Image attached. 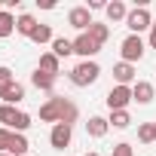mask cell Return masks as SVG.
Here are the masks:
<instances>
[{"label": "cell", "mask_w": 156, "mask_h": 156, "mask_svg": "<svg viewBox=\"0 0 156 156\" xmlns=\"http://www.w3.org/2000/svg\"><path fill=\"white\" fill-rule=\"evenodd\" d=\"M37 67H40V70H46V73H52V76H58V70H61V58H58V55H52V52H43Z\"/></svg>", "instance_id": "cell-17"}, {"label": "cell", "mask_w": 156, "mask_h": 156, "mask_svg": "<svg viewBox=\"0 0 156 156\" xmlns=\"http://www.w3.org/2000/svg\"><path fill=\"white\" fill-rule=\"evenodd\" d=\"M28 40H31V43H37V46H43V43H52V40H55V37H52V25H43V22H40Z\"/></svg>", "instance_id": "cell-18"}, {"label": "cell", "mask_w": 156, "mask_h": 156, "mask_svg": "<svg viewBox=\"0 0 156 156\" xmlns=\"http://www.w3.org/2000/svg\"><path fill=\"white\" fill-rule=\"evenodd\" d=\"M113 156H135V150H132V144L119 141V144H113Z\"/></svg>", "instance_id": "cell-26"}, {"label": "cell", "mask_w": 156, "mask_h": 156, "mask_svg": "<svg viewBox=\"0 0 156 156\" xmlns=\"http://www.w3.org/2000/svg\"><path fill=\"white\" fill-rule=\"evenodd\" d=\"M0 126L9 129V132H28L31 129V113L25 110H16L12 104H0Z\"/></svg>", "instance_id": "cell-3"}, {"label": "cell", "mask_w": 156, "mask_h": 156, "mask_svg": "<svg viewBox=\"0 0 156 156\" xmlns=\"http://www.w3.org/2000/svg\"><path fill=\"white\" fill-rule=\"evenodd\" d=\"M28 156H31V153H28Z\"/></svg>", "instance_id": "cell-34"}, {"label": "cell", "mask_w": 156, "mask_h": 156, "mask_svg": "<svg viewBox=\"0 0 156 156\" xmlns=\"http://www.w3.org/2000/svg\"><path fill=\"white\" fill-rule=\"evenodd\" d=\"M107 132H110V122L104 116H89V122H86V135L89 138H104Z\"/></svg>", "instance_id": "cell-13"}, {"label": "cell", "mask_w": 156, "mask_h": 156, "mask_svg": "<svg viewBox=\"0 0 156 156\" xmlns=\"http://www.w3.org/2000/svg\"><path fill=\"white\" fill-rule=\"evenodd\" d=\"M86 156H101V153H95V150H92V153H86Z\"/></svg>", "instance_id": "cell-31"}, {"label": "cell", "mask_w": 156, "mask_h": 156, "mask_svg": "<svg viewBox=\"0 0 156 156\" xmlns=\"http://www.w3.org/2000/svg\"><path fill=\"white\" fill-rule=\"evenodd\" d=\"M28 150H31L28 138H25L22 132H12V138H9V150H6V153H12V156H28Z\"/></svg>", "instance_id": "cell-15"}, {"label": "cell", "mask_w": 156, "mask_h": 156, "mask_svg": "<svg viewBox=\"0 0 156 156\" xmlns=\"http://www.w3.org/2000/svg\"><path fill=\"white\" fill-rule=\"evenodd\" d=\"M153 95H156V86H153V83H147V80H138V83L132 86V98H135L138 104H150V101H153Z\"/></svg>", "instance_id": "cell-12"}, {"label": "cell", "mask_w": 156, "mask_h": 156, "mask_svg": "<svg viewBox=\"0 0 156 156\" xmlns=\"http://www.w3.org/2000/svg\"><path fill=\"white\" fill-rule=\"evenodd\" d=\"M70 141H73V126H64V122L52 126V132H49V144H52V150H67Z\"/></svg>", "instance_id": "cell-9"}, {"label": "cell", "mask_w": 156, "mask_h": 156, "mask_svg": "<svg viewBox=\"0 0 156 156\" xmlns=\"http://www.w3.org/2000/svg\"><path fill=\"white\" fill-rule=\"evenodd\" d=\"M37 25H40V22H37V19H34V16H31V12H22V16H19V19H16V31H19V34H22V37H31V34H34V28H37Z\"/></svg>", "instance_id": "cell-16"}, {"label": "cell", "mask_w": 156, "mask_h": 156, "mask_svg": "<svg viewBox=\"0 0 156 156\" xmlns=\"http://www.w3.org/2000/svg\"><path fill=\"white\" fill-rule=\"evenodd\" d=\"M49 52L58 55V58H67V55H73V40H67V37H55Z\"/></svg>", "instance_id": "cell-19"}, {"label": "cell", "mask_w": 156, "mask_h": 156, "mask_svg": "<svg viewBox=\"0 0 156 156\" xmlns=\"http://www.w3.org/2000/svg\"><path fill=\"white\" fill-rule=\"evenodd\" d=\"M132 101H135V98H132V86H113V89L107 92V107H110V110H126Z\"/></svg>", "instance_id": "cell-8"}, {"label": "cell", "mask_w": 156, "mask_h": 156, "mask_svg": "<svg viewBox=\"0 0 156 156\" xmlns=\"http://www.w3.org/2000/svg\"><path fill=\"white\" fill-rule=\"evenodd\" d=\"M144 49H147V43H144L138 34H129V37L119 43V55H122V61H129V64L141 61V58H144Z\"/></svg>", "instance_id": "cell-5"}, {"label": "cell", "mask_w": 156, "mask_h": 156, "mask_svg": "<svg viewBox=\"0 0 156 156\" xmlns=\"http://www.w3.org/2000/svg\"><path fill=\"white\" fill-rule=\"evenodd\" d=\"M147 43H150V49H156V19H153V28H150V40Z\"/></svg>", "instance_id": "cell-29"}, {"label": "cell", "mask_w": 156, "mask_h": 156, "mask_svg": "<svg viewBox=\"0 0 156 156\" xmlns=\"http://www.w3.org/2000/svg\"><path fill=\"white\" fill-rule=\"evenodd\" d=\"M76 116H80L76 104H73L70 98H64V95H49V101L40 107V119H43V122H52V126H58V122L73 126Z\"/></svg>", "instance_id": "cell-1"}, {"label": "cell", "mask_w": 156, "mask_h": 156, "mask_svg": "<svg viewBox=\"0 0 156 156\" xmlns=\"http://www.w3.org/2000/svg\"><path fill=\"white\" fill-rule=\"evenodd\" d=\"M138 141L141 144H153L156 141V122H141L138 126Z\"/></svg>", "instance_id": "cell-25"}, {"label": "cell", "mask_w": 156, "mask_h": 156, "mask_svg": "<svg viewBox=\"0 0 156 156\" xmlns=\"http://www.w3.org/2000/svg\"><path fill=\"white\" fill-rule=\"evenodd\" d=\"M0 156H12V153H0Z\"/></svg>", "instance_id": "cell-32"}, {"label": "cell", "mask_w": 156, "mask_h": 156, "mask_svg": "<svg viewBox=\"0 0 156 156\" xmlns=\"http://www.w3.org/2000/svg\"><path fill=\"white\" fill-rule=\"evenodd\" d=\"M104 16H107V22H126L129 6L122 3V0H113V3H107V6H104Z\"/></svg>", "instance_id": "cell-14"}, {"label": "cell", "mask_w": 156, "mask_h": 156, "mask_svg": "<svg viewBox=\"0 0 156 156\" xmlns=\"http://www.w3.org/2000/svg\"><path fill=\"white\" fill-rule=\"evenodd\" d=\"M55 80L58 76H52V73H46V70H34L31 73V83H34V89H40V92H49V95H55Z\"/></svg>", "instance_id": "cell-11"}, {"label": "cell", "mask_w": 156, "mask_h": 156, "mask_svg": "<svg viewBox=\"0 0 156 156\" xmlns=\"http://www.w3.org/2000/svg\"><path fill=\"white\" fill-rule=\"evenodd\" d=\"M9 86H16V73H12L6 64H0V98L9 92Z\"/></svg>", "instance_id": "cell-23"}, {"label": "cell", "mask_w": 156, "mask_h": 156, "mask_svg": "<svg viewBox=\"0 0 156 156\" xmlns=\"http://www.w3.org/2000/svg\"><path fill=\"white\" fill-rule=\"evenodd\" d=\"M67 25H70V28H76L80 34H86V31L95 25V19H92L89 6H73V9L67 12Z\"/></svg>", "instance_id": "cell-7"}, {"label": "cell", "mask_w": 156, "mask_h": 156, "mask_svg": "<svg viewBox=\"0 0 156 156\" xmlns=\"http://www.w3.org/2000/svg\"><path fill=\"white\" fill-rule=\"evenodd\" d=\"M98 76H101V67H98V61L92 58V61H80V64H73L70 73H67V80H70L76 89H86V86L98 83Z\"/></svg>", "instance_id": "cell-2"}, {"label": "cell", "mask_w": 156, "mask_h": 156, "mask_svg": "<svg viewBox=\"0 0 156 156\" xmlns=\"http://www.w3.org/2000/svg\"><path fill=\"white\" fill-rule=\"evenodd\" d=\"M135 73H138V67L129 64V61H116V64H113V80H116V86H135Z\"/></svg>", "instance_id": "cell-10"}, {"label": "cell", "mask_w": 156, "mask_h": 156, "mask_svg": "<svg viewBox=\"0 0 156 156\" xmlns=\"http://www.w3.org/2000/svg\"><path fill=\"white\" fill-rule=\"evenodd\" d=\"M107 122H110V129H129L132 126V116H129V110H110Z\"/></svg>", "instance_id": "cell-22"}, {"label": "cell", "mask_w": 156, "mask_h": 156, "mask_svg": "<svg viewBox=\"0 0 156 156\" xmlns=\"http://www.w3.org/2000/svg\"><path fill=\"white\" fill-rule=\"evenodd\" d=\"M0 101H3V104H19V101H25V86L22 83H16V86H9V92L3 95V98H0Z\"/></svg>", "instance_id": "cell-24"}, {"label": "cell", "mask_w": 156, "mask_h": 156, "mask_svg": "<svg viewBox=\"0 0 156 156\" xmlns=\"http://www.w3.org/2000/svg\"><path fill=\"white\" fill-rule=\"evenodd\" d=\"M12 31H16V16L9 9H3V12H0V40L12 37Z\"/></svg>", "instance_id": "cell-21"}, {"label": "cell", "mask_w": 156, "mask_h": 156, "mask_svg": "<svg viewBox=\"0 0 156 156\" xmlns=\"http://www.w3.org/2000/svg\"><path fill=\"white\" fill-rule=\"evenodd\" d=\"M86 6H89V12H92V9H104L107 3H104V0H89V3H86Z\"/></svg>", "instance_id": "cell-28"}, {"label": "cell", "mask_w": 156, "mask_h": 156, "mask_svg": "<svg viewBox=\"0 0 156 156\" xmlns=\"http://www.w3.org/2000/svg\"><path fill=\"white\" fill-rule=\"evenodd\" d=\"M126 28H129V34H144V31H150L153 28V16H150V9L147 6H135V9H129V16H126Z\"/></svg>", "instance_id": "cell-4"}, {"label": "cell", "mask_w": 156, "mask_h": 156, "mask_svg": "<svg viewBox=\"0 0 156 156\" xmlns=\"http://www.w3.org/2000/svg\"><path fill=\"white\" fill-rule=\"evenodd\" d=\"M0 12H3V9H0Z\"/></svg>", "instance_id": "cell-33"}, {"label": "cell", "mask_w": 156, "mask_h": 156, "mask_svg": "<svg viewBox=\"0 0 156 156\" xmlns=\"http://www.w3.org/2000/svg\"><path fill=\"white\" fill-rule=\"evenodd\" d=\"M98 52H101V46H98V43L89 37V31H86V34H76V37H73V55H80L83 61H92Z\"/></svg>", "instance_id": "cell-6"}, {"label": "cell", "mask_w": 156, "mask_h": 156, "mask_svg": "<svg viewBox=\"0 0 156 156\" xmlns=\"http://www.w3.org/2000/svg\"><path fill=\"white\" fill-rule=\"evenodd\" d=\"M9 138H12V132L0 126V153H6V150H9Z\"/></svg>", "instance_id": "cell-27"}, {"label": "cell", "mask_w": 156, "mask_h": 156, "mask_svg": "<svg viewBox=\"0 0 156 156\" xmlns=\"http://www.w3.org/2000/svg\"><path fill=\"white\" fill-rule=\"evenodd\" d=\"M40 9H55V0H37Z\"/></svg>", "instance_id": "cell-30"}, {"label": "cell", "mask_w": 156, "mask_h": 156, "mask_svg": "<svg viewBox=\"0 0 156 156\" xmlns=\"http://www.w3.org/2000/svg\"><path fill=\"white\" fill-rule=\"evenodd\" d=\"M89 37H92L98 46H104V43L110 40V25H104V22H95V25L89 28Z\"/></svg>", "instance_id": "cell-20"}]
</instances>
